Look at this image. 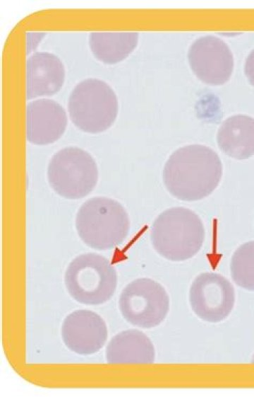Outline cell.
<instances>
[{"label": "cell", "mask_w": 254, "mask_h": 397, "mask_svg": "<svg viewBox=\"0 0 254 397\" xmlns=\"http://www.w3.org/2000/svg\"><path fill=\"white\" fill-rule=\"evenodd\" d=\"M218 154L201 144L182 146L171 154L163 169L169 192L183 201H197L210 195L222 176Z\"/></svg>", "instance_id": "1"}, {"label": "cell", "mask_w": 254, "mask_h": 397, "mask_svg": "<svg viewBox=\"0 0 254 397\" xmlns=\"http://www.w3.org/2000/svg\"><path fill=\"white\" fill-rule=\"evenodd\" d=\"M205 239L200 218L190 209L175 207L162 212L154 221L150 240L154 249L167 260L180 262L195 255Z\"/></svg>", "instance_id": "2"}, {"label": "cell", "mask_w": 254, "mask_h": 397, "mask_svg": "<svg viewBox=\"0 0 254 397\" xmlns=\"http://www.w3.org/2000/svg\"><path fill=\"white\" fill-rule=\"evenodd\" d=\"M75 228L80 239L89 247L109 250L121 244L128 234V214L118 201L95 197L78 209Z\"/></svg>", "instance_id": "3"}, {"label": "cell", "mask_w": 254, "mask_h": 397, "mask_svg": "<svg viewBox=\"0 0 254 397\" xmlns=\"http://www.w3.org/2000/svg\"><path fill=\"white\" fill-rule=\"evenodd\" d=\"M117 282L114 267L107 258L95 253L76 256L64 275L69 295L77 302L88 306L108 301L116 292Z\"/></svg>", "instance_id": "4"}, {"label": "cell", "mask_w": 254, "mask_h": 397, "mask_svg": "<svg viewBox=\"0 0 254 397\" xmlns=\"http://www.w3.org/2000/svg\"><path fill=\"white\" fill-rule=\"evenodd\" d=\"M69 117L83 132L97 134L115 122L119 102L112 88L97 79H87L72 90L68 100Z\"/></svg>", "instance_id": "5"}, {"label": "cell", "mask_w": 254, "mask_h": 397, "mask_svg": "<svg viewBox=\"0 0 254 397\" xmlns=\"http://www.w3.org/2000/svg\"><path fill=\"white\" fill-rule=\"evenodd\" d=\"M48 181L56 193L70 200L87 196L97 185L98 168L93 157L76 147L55 153L48 165Z\"/></svg>", "instance_id": "6"}, {"label": "cell", "mask_w": 254, "mask_h": 397, "mask_svg": "<svg viewBox=\"0 0 254 397\" xmlns=\"http://www.w3.org/2000/svg\"><path fill=\"white\" fill-rule=\"evenodd\" d=\"M119 309L130 324L150 329L161 324L170 306L165 288L150 278L142 277L129 282L119 298Z\"/></svg>", "instance_id": "7"}, {"label": "cell", "mask_w": 254, "mask_h": 397, "mask_svg": "<svg viewBox=\"0 0 254 397\" xmlns=\"http://www.w3.org/2000/svg\"><path fill=\"white\" fill-rule=\"evenodd\" d=\"M236 299L231 283L216 272H203L192 282L188 300L193 313L212 323L225 320L232 311Z\"/></svg>", "instance_id": "8"}, {"label": "cell", "mask_w": 254, "mask_h": 397, "mask_svg": "<svg viewBox=\"0 0 254 397\" xmlns=\"http://www.w3.org/2000/svg\"><path fill=\"white\" fill-rule=\"evenodd\" d=\"M188 58L195 76L207 84L222 85L232 74L233 54L217 37L206 35L197 39L188 50Z\"/></svg>", "instance_id": "9"}, {"label": "cell", "mask_w": 254, "mask_h": 397, "mask_svg": "<svg viewBox=\"0 0 254 397\" xmlns=\"http://www.w3.org/2000/svg\"><path fill=\"white\" fill-rule=\"evenodd\" d=\"M64 344L73 352L90 355L105 345L108 329L104 320L88 309H78L67 315L61 327Z\"/></svg>", "instance_id": "10"}, {"label": "cell", "mask_w": 254, "mask_h": 397, "mask_svg": "<svg viewBox=\"0 0 254 397\" xmlns=\"http://www.w3.org/2000/svg\"><path fill=\"white\" fill-rule=\"evenodd\" d=\"M67 115L56 101L42 98L27 106V139L36 145H47L57 141L64 133Z\"/></svg>", "instance_id": "11"}, {"label": "cell", "mask_w": 254, "mask_h": 397, "mask_svg": "<svg viewBox=\"0 0 254 397\" xmlns=\"http://www.w3.org/2000/svg\"><path fill=\"white\" fill-rule=\"evenodd\" d=\"M64 79V67L57 56L47 52H35L27 62L28 99L55 94L62 87Z\"/></svg>", "instance_id": "12"}, {"label": "cell", "mask_w": 254, "mask_h": 397, "mask_svg": "<svg viewBox=\"0 0 254 397\" xmlns=\"http://www.w3.org/2000/svg\"><path fill=\"white\" fill-rule=\"evenodd\" d=\"M156 357L151 340L136 329L123 330L108 343L105 350L109 364H152Z\"/></svg>", "instance_id": "13"}, {"label": "cell", "mask_w": 254, "mask_h": 397, "mask_svg": "<svg viewBox=\"0 0 254 397\" xmlns=\"http://www.w3.org/2000/svg\"><path fill=\"white\" fill-rule=\"evenodd\" d=\"M217 142L227 156L237 160L254 155V118L246 115H234L219 127Z\"/></svg>", "instance_id": "14"}, {"label": "cell", "mask_w": 254, "mask_h": 397, "mask_svg": "<svg viewBox=\"0 0 254 397\" xmlns=\"http://www.w3.org/2000/svg\"><path fill=\"white\" fill-rule=\"evenodd\" d=\"M138 42V34L132 32H95L89 36L92 53L99 61L107 64L125 59L135 50Z\"/></svg>", "instance_id": "15"}, {"label": "cell", "mask_w": 254, "mask_h": 397, "mask_svg": "<svg viewBox=\"0 0 254 397\" xmlns=\"http://www.w3.org/2000/svg\"><path fill=\"white\" fill-rule=\"evenodd\" d=\"M234 282L240 287L254 292V241L241 245L230 263Z\"/></svg>", "instance_id": "16"}, {"label": "cell", "mask_w": 254, "mask_h": 397, "mask_svg": "<svg viewBox=\"0 0 254 397\" xmlns=\"http://www.w3.org/2000/svg\"><path fill=\"white\" fill-rule=\"evenodd\" d=\"M244 72L250 84L254 86V49L246 58Z\"/></svg>", "instance_id": "17"}, {"label": "cell", "mask_w": 254, "mask_h": 397, "mask_svg": "<svg viewBox=\"0 0 254 397\" xmlns=\"http://www.w3.org/2000/svg\"><path fill=\"white\" fill-rule=\"evenodd\" d=\"M251 362L254 363V354L252 356V359H251Z\"/></svg>", "instance_id": "18"}]
</instances>
